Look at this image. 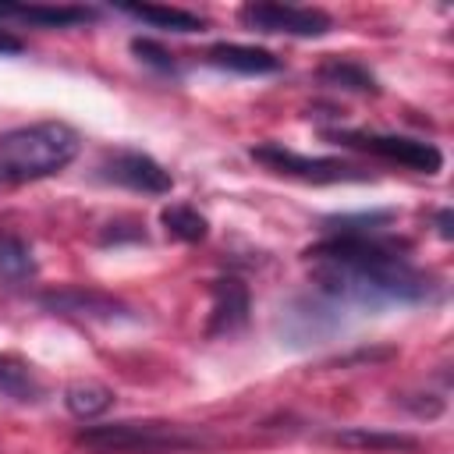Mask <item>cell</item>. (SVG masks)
Listing matches in <instances>:
<instances>
[{
    "instance_id": "1",
    "label": "cell",
    "mask_w": 454,
    "mask_h": 454,
    "mask_svg": "<svg viewBox=\"0 0 454 454\" xmlns=\"http://www.w3.org/2000/svg\"><path fill=\"white\" fill-rule=\"evenodd\" d=\"M326 301L383 309L419 305L436 294V280L408 262V241L376 234H330L305 248Z\"/></svg>"
},
{
    "instance_id": "2",
    "label": "cell",
    "mask_w": 454,
    "mask_h": 454,
    "mask_svg": "<svg viewBox=\"0 0 454 454\" xmlns=\"http://www.w3.org/2000/svg\"><path fill=\"white\" fill-rule=\"evenodd\" d=\"M82 149V138L64 121H39L0 135V174L7 181H35L64 170Z\"/></svg>"
},
{
    "instance_id": "3",
    "label": "cell",
    "mask_w": 454,
    "mask_h": 454,
    "mask_svg": "<svg viewBox=\"0 0 454 454\" xmlns=\"http://www.w3.org/2000/svg\"><path fill=\"white\" fill-rule=\"evenodd\" d=\"M78 447L92 454H170L199 447V436L181 433L167 422H114V426H89L74 436Z\"/></svg>"
},
{
    "instance_id": "4",
    "label": "cell",
    "mask_w": 454,
    "mask_h": 454,
    "mask_svg": "<svg viewBox=\"0 0 454 454\" xmlns=\"http://www.w3.org/2000/svg\"><path fill=\"white\" fill-rule=\"evenodd\" d=\"M252 160L270 167L273 174H287V177H301V181H312V184H333V181H365L369 174L344 163V160H333V156H301L294 149H284L277 142L270 145H255L252 149Z\"/></svg>"
},
{
    "instance_id": "5",
    "label": "cell",
    "mask_w": 454,
    "mask_h": 454,
    "mask_svg": "<svg viewBox=\"0 0 454 454\" xmlns=\"http://www.w3.org/2000/svg\"><path fill=\"white\" fill-rule=\"evenodd\" d=\"M333 138L344 145L365 149L387 163L419 170V174H436L443 167V153L433 142H419V138H404V135H376V131H337Z\"/></svg>"
},
{
    "instance_id": "6",
    "label": "cell",
    "mask_w": 454,
    "mask_h": 454,
    "mask_svg": "<svg viewBox=\"0 0 454 454\" xmlns=\"http://www.w3.org/2000/svg\"><path fill=\"white\" fill-rule=\"evenodd\" d=\"M238 21L252 32H284V35H326L333 28L330 14L319 7H294V4H245Z\"/></svg>"
},
{
    "instance_id": "7",
    "label": "cell",
    "mask_w": 454,
    "mask_h": 454,
    "mask_svg": "<svg viewBox=\"0 0 454 454\" xmlns=\"http://www.w3.org/2000/svg\"><path fill=\"white\" fill-rule=\"evenodd\" d=\"M99 177L103 181H114L121 188H131V192H145V195H167L174 188L170 170L160 167L153 156L135 153V149L106 153L103 163H99Z\"/></svg>"
},
{
    "instance_id": "8",
    "label": "cell",
    "mask_w": 454,
    "mask_h": 454,
    "mask_svg": "<svg viewBox=\"0 0 454 454\" xmlns=\"http://www.w3.org/2000/svg\"><path fill=\"white\" fill-rule=\"evenodd\" d=\"M39 305L60 316H85V319H117L128 316V305L117 301L106 291H92V287H57V291H43Z\"/></svg>"
},
{
    "instance_id": "9",
    "label": "cell",
    "mask_w": 454,
    "mask_h": 454,
    "mask_svg": "<svg viewBox=\"0 0 454 454\" xmlns=\"http://www.w3.org/2000/svg\"><path fill=\"white\" fill-rule=\"evenodd\" d=\"M248 287L238 280V277H220L213 280V316H209V326L206 333L216 337V333H234L248 323Z\"/></svg>"
},
{
    "instance_id": "10",
    "label": "cell",
    "mask_w": 454,
    "mask_h": 454,
    "mask_svg": "<svg viewBox=\"0 0 454 454\" xmlns=\"http://www.w3.org/2000/svg\"><path fill=\"white\" fill-rule=\"evenodd\" d=\"M206 60L213 67H227L238 74H270L280 71V57H273L262 46H241V43H216L206 50Z\"/></svg>"
},
{
    "instance_id": "11",
    "label": "cell",
    "mask_w": 454,
    "mask_h": 454,
    "mask_svg": "<svg viewBox=\"0 0 454 454\" xmlns=\"http://www.w3.org/2000/svg\"><path fill=\"white\" fill-rule=\"evenodd\" d=\"M0 18H18V21L43 25V28H74V25L92 21L96 11L92 7H46V4H28V7L0 4Z\"/></svg>"
},
{
    "instance_id": "12",
    "label": "cell",
    "mask_w": 454,
    "mask_h": 454,
    "mask_svg": "<svg viewBox=\"0 0 454 454\" xmlns=\"http://www.w3.org/2000/svg\"><path fill=\"white\" fill-rule=\"evenodd\" d=\"M117 11H124L128 18H138L153 28H167V32H202L206 18L195 11H181V7H160V4H117Z\"/></svg>"
},
{
    "instance_id": "13",
    "label": "cell",
    "mask_w": 454,
    "mask_h": 454,
    "mask_svg": "<svg viewBox=\"0 0 454 454\" xmlns=\"http://www.w3.org/2000/svg\"><path fill=\"white\" fill-rule=\"evenodd\" d=\"M0 394L11 397V401L28 404V401H39L43 397V383L32 372L28 362H21L14 355H0Z\"/></svg>"
},
{
    "instance_id": "14",
    "label": "cell",
    "mask_w": 454,
    "mask_h": 454,
    "mask_svg": "<svg viewBox=\"0 0 454 454\" xmlns=\"http://www.w3.org/2000/svg\"><path fill=\"white\" fill-rule=\"evenodd\" d=\"M64 404H67V411H71L74 419L89 422V419L103 415V411L114 404V390L103 387V383H96V380H74V383H67V390H64Z\"/></svg>"
},
{
    "instance_id": "15",
    "label": "cell",
    "mask_w": 454,
    "mask_h": 454,
    "mask_svg": "<svg viewBox=\"0 0 454 454\" xmlns=\"http://www.w3.org/2000/svg\"><path fill=\"white\" fill-rule=\"evenodd\" d=\"M319 82L323 85H333V89H351V92H376V78L355 64V60H340V57H330L326 64H319Z\"/></svg>"
},
{
    "instance_id": "16",
    "label": "cell",
    "mask_w": 454,
    "mask_h": 454,
    "mask_svg": "<svg viewBox=\"0 0 454 454\" xmlns=\"http://www.w3.org/2000/svg\"><path fill=\"white\" fill-rule=\"evenodd\" d=\"M340 447H358V450H415V436L404 433H376V429H340L330 436Z\"/></svg>"
},
{
    "instance_id": "17",
    "label": "cell",
    "mask_w": 454,
    "mask_h": 454,
    "mask_svg": "<svg viewBox=\"0 0 454 454\" xmlns=\"http://www.w3.org/2000/svg\"><path fill=\"white\" fill-rule=\"evenodd\" d=\"M32 273H35L32 248L18 234L0 231V277L4 280H28Z\"/></svg>"
},
{
    "instance_id": "18",
    "label": "cell",
    "mask_w": 454,
    "mask_h": 454,
    "mask_svg": "<svg viewBox=\"0 0 454 454\" xmlns=\"http://www.w3.org/2000/svg\"><path fill=\"white\" fill-rule=\"evenodd\" d=\"M160 223H163V231L170 234V238H177V241H202L206 238V231H209V223H206V216L199 213V209H192V206H167L163 213H160Z\"/></svg>"
},
{
    "instance_id": "19",
    "label": "cell",
    "mask_w": 454,
    "mask_h": 454,
    "mask_svg": "<svg viewBox=\"0 0 454 454\" xmlns=\"http://www.w3.org/2000/svg\"><path fill=\"white\" fill-rule=\"evenodd\" d=\"M390 220H394V209H376V213H358V216H330L323 223L333 234H372L376 227H383Z\"/></svg>"
},
{
    "instance_id": "20",
    "label": "cell",
    "mask_w": 454,
    "mask_h": 454,
    "mask_svg": "<svg viewBox=\"0 0 454 454\" xmlns=\"http://www.w3.org/2000/svg\"><path fill=\"white\" fill-rule=\"evenodd\" d=\"M131 53H138V60H145V64H153L160 71H174V57L153 39H131Z\"/></svg>"
},
{
    "instance_id": "21",
    "label": "cell",
    "mask_w": 454,
    "mask_h": 454,
    "mask_svg": "<svg viewBox=\"0 0 454 454\" xmlns=\"http://www.w3.org/2000/svg\"><path fill=\"white\" fill-rule=\"evenodd\" d=\"M124 227H128V223H110V227L99 234V241H103V245H117V241H124V238H128V241H145V231H142L138 223H135L131 231H124Z\"/></svg>"
},
{
    "instance_id": "22",
    "label": "cell",
    "mask_w": 454,
    "mask_h": 454,
    "mask_svg": "<svg viewBox=\"0 0 454 454\" xmlns=\"http://www.w3.org/2000/svg\"><path fill=\"white\" fill-rule=\"evenodd\" d=\"M14 53H25V39L14 35L11 28H0V57H14Z\"/></svg>"
},
{
    "instance_id": "23",
    "label": "cell",
    "mask_w": 454,
    "mask_h": 454,
    "mask_svg": "<svg viewBox=\"0 0 454 454\" xmlns=\"http://www.w3.org/2000/svg\"><path fill=\"white\" fill-rule=\"evenodd\" d=\"M450 223H454V213H450V209H440V213H436V227H440V238H447V241L454 238V227H450Z\"/></svg>"
}]
</instances>
